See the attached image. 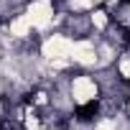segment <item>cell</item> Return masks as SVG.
<instances>
[{
    "label": "cell",
    "instance_id": "6da1fadb",
    "mask_svg": "<svg viewBox=\"0 0 130 130\" xmlns=\"http://www.w3.org/2000/svg\"><path fill=\"white\" fill-rule=\"evenodd\" d=\"M72 46H74L72 38L61 36V33H54V36H48L41 43V54L54 64V67H64V64L72 59Z\"/></svg>",
    "mask_w": 130,
    "mask_h": 130
},
{
    "label": "cell",
    "instance_id": "7a4b0ae2",
    "mask_svg": "<svg viewBox=\"0 0 130 130\" xmlns=\"http://www.w3.org/2000/svg\"><path fill=\"white\" fill-rule=\"evenodd\" d=\"M26 15H28V21H31V26L33 28H46V26H51V21H54V5H51V0H33V3L28 5V10H26Z\"/></svg>",
    "mask_w": 130,
    "mask_h": 130
},
{
    "label": "cell",
    "instance_id": "3957f363",
    "mask_svg": "<svg viewBox=\"0 0 130 130\" xmlns=\"http://www.w3.org/2000/svg\"><path fill=\"white\" fill-rule=\"evenodd\" d=\"M97 97V84L89 77H74L72 79V100L77 105H87Z\"/></svg>",
    "mask_w": 130,
    "mask_h": 130
},
{
    "label": "cell",
    "instance_id": "277c9868",
    "mask_svg": "<svg viewBox=\"0 0 130 130\" xmlns=\"http://www.w3.org/2000/svg\"><path fill=\"white\" fill-rule=\"evenodd\" d=\"M72 61L82 64V67H94V64L100 61L94 43H92V41H84V38L74 41V46H72Z\"/></svg>",
    "mask_w": 130,
    "mask_h": 130
},
{
    "label": "cell",
    "instance_id": "5b68a950",
    "mask_svg": "<svg viewBox=\"0 0 130 130\" xmlns=\"http://www.w3.org/2000/svg\"><path fill=\"white\" fill-rule=\"evenodd\" d=\"M31 21H28V15L23 13V15H15L13 21H10V33H13V38H26L28 33H31Z\"/></svg>",
    "mask_w": 130,
    "mask_h": 130
},
{
    "label": "cell",
    "instance_id": "8992f818",
    "mask_svg": "<svg viewBox=\"0 0 130 130\" xmlns=\"http://www.w3.org/2000/svg\"><path fill=\"white\" fill-rule=\"evenodd\" d=\"M92 23H94L97 28H107V13H102V10L92 13Z\"/></svg>",
    "mask_w": 130,
    "mask_h": 130
},
{
    "label": "cell",
    "instance_id": "52a82bcc",
    "mask_svg": "<svg viewBox=\"0 0 130 130\" xmlns=\"http://www.w3.org/2000/svg\"><path fill=\"white\" fill-rule=\"evenodd\" d=\"M120 74L125 79H130V56H122L120 59Z\"/></svg>",
    "mask_w": 130,
    "mask_h": 130
},
{
    "label": "cell",
    "instance_id": "ba28073f",
    "mask_svg": "<svg viewBox=\"0 0 130 130\" xmlns=\"http://www.w3.org/2000/svg\"><path fill=\"white\" fill-rule=\"evenodd\" d=\"M26 130H41V127H38V120H36L33 115H31V117L26 120Z\"/></svg>",
    "mask_w": 130,
    "mask_h": 130
}]
</instances>
